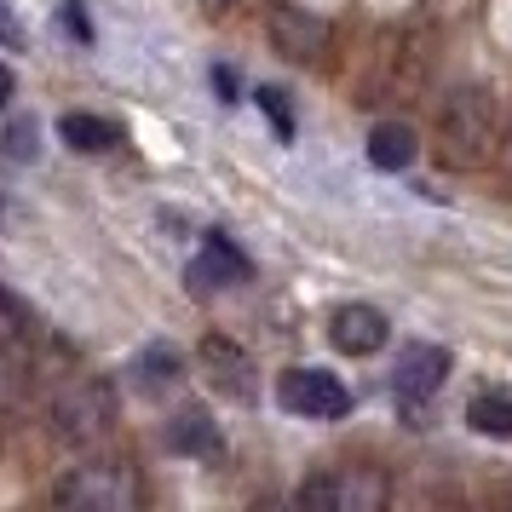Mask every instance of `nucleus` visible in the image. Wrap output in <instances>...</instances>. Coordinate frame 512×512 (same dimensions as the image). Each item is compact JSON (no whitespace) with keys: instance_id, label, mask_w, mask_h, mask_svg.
Instances as JSON below:
<instances>
[{"instance_id":"25","label":"nucleus","mask_w":512,"mask_h":512,"mask_svg":"<svg viewBox=\"0 0 512 512\" xmlns=\"http://www.w3.org/2000/svg\"><path fill=\"white\" fill-rule=\"evenodd\" d=\"M202 6H225V0H202Z\"/></svg>"},{"instance_id":"15","label":"nucleus","mask_w":512,"mask_h":512,"mask_svg":"<svg viewBox=\"0 0 512 512\" xmlns=\"http://www.w3.org/2000/svg\"><path fill=\"white\" fill-rule=\"evenodd\" d=\"M29 397V374H24V351H6L0 346V415L18 409Z\"/></svg>"},{"instance_id":"12","label":"nucleus","mask_w":512,"mask_h":512,"mask_svg":"<svg viewBox=\"0 0 512 512\" xmlns=\"http://www.w3.org/2000/svg\"><path fill=\"white\" fill-rule=\"evenodd\" d=\"M167 443L179 449V455H202V461H213L225 443H219V432H213V420L202 415V409H185V415H173V426H167Z\"/></svg>"},{"instance_id":"6","label":"nucleus","mask_w":512,"mask_h":512,"mask_svg":"<svg viewBox=\"0 0 512 512\" xmlns=\"http://www.w3.org/2000/svg\"><path fill=\"white\" fill-rule=\"evenodd\" d=\"M202 369H208L213 392L236 397V403H254L259 397V380H254V363H248V351L225 340V334H208L202 340Z\"/></svg>"},{"instance_id":"10","label":"nucleus","mask_w":512,"mask_h":512,"mask_svg":"<svg viewBox=\"0 0 512 512\" xmlns=\"http://www.w3.org/2000/svg\"><path fill=\"white\" fill-rule=\"evenodd\" d=\"M58 139L70 144V150H81V156H104V150H116L121 144V127L104 116H81V110H70V116L58 121Z\"/></svg>"},{"instance_id":"2","label":"nucleus","mask_w":512,"mask_h":512,"mask_svg":"<svg viewBox=\"0 0 512 512\" xmlns=\"http://www.w3.org/2000/svg\"><path fill=\"white\" fill-rule=\"evenodd\" d=\"M52 426H58V438L75 443V449L104 443L116 432V392H110V380H98V374L70 380L64 392L52 397Z\"/></svg>"},{"instance_id":"21","label":"nucleus","mask_w":512,"mask_h":512,"mask_svg":"<svg viewBox=\"0 0 512 512\" xmlns=\"http://www.w3.org/2000/svg\"><path fill=\"white\" fill-rule=\"evenodd\" d=\"M0 47H24V29H18V18H12L6 0H0Z\"/></svg>"},{"instance_id":"16","label":"nucleus","mask_w":512,"mask_h":512,"mask_svg":"<svg viewBox=\"0 0 512 512\" xmlns=\"http://www.w3.org/2000/svg\"><path fill=\"white\" fill-rule=\"evenodd\" d=\"M208 254L219 259V265H225L231 277H254V265H248V254H242V248H236V242H231L225 231H208Z\"/></svg>"},{"instance_id":"23","label":"nucleus","mask_w":512,"mask_h":512,"mask_svg":"<svg viewBox=\"0 0 512 512\" xmlns=\"http://www.w3.org/2000/svg\"><path fill=\"white\" fill-rule=\"evenodd\" d=\"M12 93H18V81H12V70H6V64H0V110L12 104Z\"/></svg>"},{"instance_id":"20","label":"nucleus","mask_w":512,"mask_h":512,"mask_svg":"<svg viewBox=\"0 0 512 512\" xmlns=\"http://www.w3.org/2000/svg\"><path fill=\"white\" fill-rule=\"evenodd\" d=\"M144 369H150V380H167V374H179V357L173 351H144Z\"/></svg>"},{"instance_id":"24","label":"nucleus","mask_w":512,"mask_h":512,"mask_svg":"<svg viewBox=\"0 0 512 512\" xmlns=\"http://www.w3.org/2000/svg\"><path fill=\"white\" fill-rule=\"evenodd\" d=\"M501 167H507V179H512V127L501 133Z\"/></svg>"},{"instance_id":"11","label":"nucleus","mask_w":512,"mask_h":512,"mask_svg":"<svg viewBox=\"0 0 512 512\" xmlns=\"http://www.w3.org/2000/svg\"><path fill=\"white\" fill-rule=\"evenodd\" d=\"M415 127H403V121H380L369 133V162L380 167V173H403V167L415 162Z\"/></svg>"},{"instance_id":"8","label":"nucleus","mask_w":512,"mask_h":512,"mask_svg":"<svg viewBox=\"0 0 512 512\" xmlns=\"http://www.w3.org/2000/svg\"><path fill=\"white\" fill-rule=\"evenodd\" d=\"M271 41H277V52H288L294 64H311V58L328 47V24L311 18L305 6H271Z\"/></svg>"},{"instance_id":"4","label":"nucleus","mask_w":512,"mask_h":512,"mask_svg":"<svg viewBox=\"0 0 512 512\" xmlns=\"http://www.w3.org/2000/svg\"><path fill=\"white\" fill-rule=\"evenodd\" d=\"M133 495H139V484H133V472H121V466H110V461L75 466L70 478H58V501H64V507L121 512V507H133Z\"/></svg>"},{"instance_id":"13","label":"nucleus","mask_w":512,"mask_h":512,"mask_svg":"<svg viewBox=\"0 0 512 512\" xmlns=\"http://www.w3.org/2000/svg\"><path fill=\"white\" fill-rule=\"evenodd\" d=\"M41 340V323H35V311H29L12 288H0V346L6 351H24Z\"/></svg>"},{"instance_id":"7","label":"nucleus","mask_w":512,"mask_h":512,"mask_svg":"<svg viewBox=\"0 0 512 512\" xmlns=\"http://www.w3.org/2000/svg\"><path fill=\"white\" fill-rule=\"evenodd\" d=\"M328 340H334V351H346V357H374V351L392 340V323H386L380 305H340L328 317Z\"/></svg>"},{"instance_id":"22","label":"nucleus","mask_w":512,"mask_h":512,"mask_svg":"<svg viewBox=\"0 0 512 512\" xmlns=\"http://www.w3.org/2000/svg\"><path fill=\"white\" fill-rule=\"evenodd\" d=\"M213 87H219V98H225V104H236V70H225V64H219V70H213Z\"/></svg>"},{"instance_id":"9","label":"nucleus","mask_w":512,"mask_h":512,"mask_svg":"<svg viewBox=\"0 0 512 512\" xmlns=\"http://www.w3.org/2000/svg\"><path fill=\"white\" fill-rule=\"evenodd\" d=\"M443 374H449V351L443 346H409L397 357V392H403V403L432 397L443 386Z\"/></svg>"},{"instance_id":"3","label":"nucleus","mask_w":512,"mask_h":512,"mask_svg":"<svg viewBox=\"0 0 512 512\" xmlns=\"http://www.w3.org/2000/svg\"><path fill=\"white\" fill-rule=\"evenodd\" d=\"M392 501V484L374 466H334L323 478L300 484V507L311 512H380Z\"/></svg>"},{"instance_id":"14","label":"nucleus","mask_w":512,"mask_h":512,"mask_svg":"<svg viewBox=\"0 0 512 512\" xmlns=\"http://www.w3.org/2000/svg\"><path fill=\"white\" fill-rule=\"evenodd\" d=\"M466 420L484 438H512V392H478L466 403Z\"/></svg>"},{"instance_id":"18","label":"nucleus","mask_w":512,"mask_h":512,"mask_svg":"<svg viewBox=\"0 0 512 512\" xmlns=\"http://www.w3.org/2000/svg\"><path fill=\"white\" fill-rule=\"evenodd\" d=\"M35 127H29V121H12V133H6V156H12V162H29V150H35Z\"/></svg>"},{"instance_id":"19","label":"nucleus","mask_w":512,"mask_h":512,"mask_svg":"<svg viewBox=\"0 0 512 512\" xmlns=\"http://www.w3.org/2000/svg\"><path fill=\"white\" fill-rule=\"evenodd\" d=\"M64 24H70V35H75V41H93V24H87L81 0H64Z\"/></svg>"},{"instance_id":"5","label":"nucleus","mask_w":512,"mask_h":512,"mask_svg":"<svg viewBox=\"0 0 512 512\" xmlns=\"http://www.w3.org/2000/svg\"><path fill=\"white\" fill-rule=\"evenodd\" d=\"M277 403L300 420H340L351 409V392L328 369H288L277 380Z\"/></svg>"},{"instance_id":"17","label":"nucleus","mask_w":512,"mask_h":512,"mask_svg":"<svg viewBox=\"0 0 512 512\" xmlns=\"http://www.w3.org/2000/svg\"><path fill=\"white\" fill-rule=\"evenodd\" d=\"M259 110H265V121L277 127L282 139H294V116H288V98H282V93H271V87H265V93H259Z\"/></svg>"},{"instance_id":"1","label":"nucleus","mask_w":512,"mask_h":512,"mask_svg":"<svg viewBox=\"0 0 512 512\" xmlns=\"http://www.w3.org/2000/svg\"><path fill=\"white\" fill-rule=\"evenodd\" d=\"M501 150V110L489 87H455L438 104V162L455 173H478Z\"/></svg>"}]
</instances>
